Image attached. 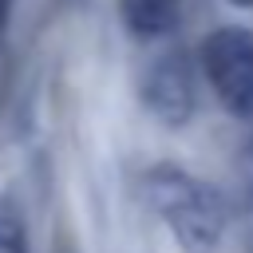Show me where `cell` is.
Masks as SVG:
<instances>
[{"instance_id": "cell-1", "label": "cell", "mask_w": 253, "mask_h": 253, "mask_svg": "<svg viewBox=\"0 0 253 253\" xmlns=\"http://www.w3.org/2000/svg\"><path fill=\"white\" fill-rule=\"evenodd\" d=\"M142 198L162 217L170 237L182 245V253H217L229 233V202L217 186L202 182L198 174L158 162L142 174Z\"/></svg>"}, {"instance_id": "cell-2", "label": "cell", "mask_w": 253, "mask_h": 253, "mask_svg": "<svg viewBox=\"0 0 253 253\" xmlns=\"http://www.w3.org/2000/svg\"><path fill=\"white\" fill-rule=\"evenodd\" d=\"M198 67L213 99L233 119H253V28L221 24L198 47Z\"/></svg>"}, {"instance_id": "cell-3", "label": "cell", "mask_w": 253, "mask_h": 253, "mask_svg": "<svg viewBox=\"0 0 253 253\" xmlns=\"http://www.w3.org/2000/svg\"><path fill=\"white\" fill-rule=\"evenodd\" d=\"M138 95H142V107L170 130L186 126L194 119V107H198V87H194V67L186 59V51H166L158 55L142 83H138Z\"/></svg>"}, {"instance_id": "cell-4", "label": "cell", "mask_w": 253, "mask_h": 253, "mask_svg": "<svg viewBox=\"0 0 253 253\" xmlns=\"http://www.w3.org/2000/svg\"><path fill=\"white\" fill-rule=\"evenodd\" d=\"M119 20L134 40H162L182 20V0H119Z\"/></svg>"}, {"instance_id": "cell-5", "label": "cell", "mask_w": 253, "mask_h": 253, "mask_svg": "<svg viewBox=\"0 0 253 253\" xmlns=\"http://www.w3.org/2000/svg\"><path fill=\"white\" fill-rule=\"evenodd\" d=\"M237 213H241V229H245V241L253 249V130L237 154Z\"/></svg>"}, {"instance_id": "cell-6", "label": "cell", "mask_w": 253, "mask_h": 253, "mask_svg": "<svg viewBox=\"0 0 253 253\" xmlns=\"http://www.w3.org/2000/svg\"><path fill=\"white\" fill-rule=\"evenodd\" d=\"M0 253H28L24 213L12 194H0Z\"/></svg>"}, {"instance_id": "cell-7", "label": "cell", "mask_w": 253, "mask_h": 253, "mask_svg": "<svg viewBox=\"0 0 253 253\" xmlns=\"http://www.w3.org/2000/svg\"><path fill=\"white\" fill-rule=\"evenodd\" d=\"M8 16H12V0H0V32H4V24H8Z\"/></svg>"}, {"instance_id": "cell-8", "label": "cell", "mask_w": 253, "mask_h": 253, "mask_svg": "<svg viewBox=\"0 0 253 253\" xmlns=\"http://www.w3.org/2000/svg\"><path fill=\"white\" fill-rule=\"evenodd\" d=\"M233 8H253V0H229Z\"/></svg>"}]
</instances>
